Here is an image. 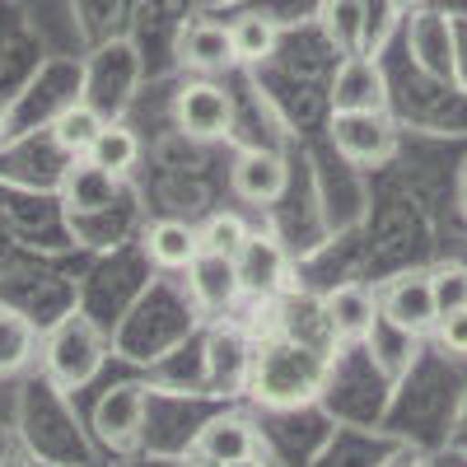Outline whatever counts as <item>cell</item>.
I'll list each match as a JSON object with an SVG mask.
<instances>
[{
    "label": "cell",
    "mask_w": 467,
    "mask_h": 467,
    "mask_svg": "<svg viewBox=\"0 0 467 467\" xmlns=\"http://www.w3.org/2000/svg\"><path fill=\"white\" fill-rule=\"evenodd\" d=\"M244 388L271 411L308 407L327 388V356L318 346L281 332V337L253 346V365H248V383Z\"/></svg>",
    "instance_id": "1"
},
{
    "label": "cell",
    "mask_w": 467,
    "mask_h": 467,
    "mask_svg": "<svg viewBox=\"0 0 467 467\" xmlns=\"http://www.w3.org/2000/svg\"><path fill=\"white\" fill-rule=\"evenodd\" d=\"M43 369L57 388H66V393H75V388L94 383V374L103 369V337L89 318L70 314L61 318L47 341H43Z\"/></svg>",
    "instance_id": "2"
},
{
    "label": "cell",
    "mask_w": 467,
    "mask_h": 467,
    "mask_svg": "<svg viewBox=\"0 0 467 467\" xmlns=\"http://www.w3.org/2000/svg\"><path fill=\"white\" fill-rule=\"evenodd\" d=\"M379 318L411 337H431L440 323V308L431 295V271H402L379 290Z\"/></svg>",
    "instance_id": "3"
},
{
    "label": "cell",
    "mask_w": 467,
    "mask_h": 467,
    "mask_svg": "<svg viewBox=\"0 0 467 467\" xmlns=\"http://www.w3.org/2000/svg\"><path fill=\"white\" fill-rule=\"evenodd\" d=\"M145 407H150L145 383H117V388H108V393L94 402V435L108 449H117V453L136 449L140 431H145Z\"/></svg>",
    "instance_id": "4"
},
{
    "label": "cell",
    "mask_w": 467,
    "mask_h": 467,
    "mask_svg": "<svg viewBox=\"0 0 467 467\" xmlns=\"http://www.w3.org/2000/svg\"><path fill=\"white\" fill-rule=\"evenodd\" d=\"M332 112H388V80L369 52H346L327 89Z\"/></svg>",
    "instance_id": "5"
},
{
    "label": "cell",
    "mask_w": 467,
    "mask_h": 467,
    "mask_svg": "<svg viewBox=\"0 0 467 467\" xmlns=\"http://www.w3.org/2000/svg\"><path fill=\"white\" fill-rule=\"evenodd\" d=\"M332 145L350 164H383L398 145L388 112H332Z\"/></svg>",
    "instance_id": "6"
},
{
    "label": "cell",
    "mask_w": 467,
    "mask_h": 467,
    "mask_svg": "<svg viewBox=\"0 0 467 467\" xmlns=\"http://www.w3.org/2000/svg\"><path fill=\"white\" fill-rule=\"evenodd\" d=\"M173 122L192 140H220L234 127V99L220 85H211V80L182 85L178 99H173Z\"/></svg>",
    "instance_id": "7"
},
{
    "label": "cell",
    "mask_w": 467,
    "mask_h": 467,
    "mask_svg": "<svg viewBox=\"0 0 467 467\" xmlns=\"http://www.w3.org/2000/svg\"><path fill=\"white\" fill-rule=\"evenodd\" d=\"M234 266H239L244 295L253 299H276L290 285V257L271 234H248V244L234 253Z\"/></svg>",
    "instance_id": "8"
},
{
    "label": "cell",
    "mask_w": 467,
    "mask_h": 467,
    "mask_svg": "<svg viewBox=\"0 0 467 467\" xmlns=\"http://www.w3.org/2000/svg\"><path fill=\"white\" fill-rule=\"evenodd\" d=\"M229 187H234V197L248 202V206H271V202L285 197L290 164L276 150H244L229 169Z\"/></svg>",
    "instance_id": "9"
},
{
    "label": "cell",
    "mask_w": 467,
    "mask_h": 467,
    "mask_svg": "<svg viewBox=\"0 0 467 467\" xmlns=\"http://www.w3.org/2000/svg\"><path fill=\"white\" fill-rule=\"evenodd\" d=\"M323 323H327V337L341 341V346L365 341L379 323V295L360 281L337 285L332 295H323Z\"/></svg>",
    "instance_id": "10"
},
{
    "label": "cell",
    "mask_w": 467,
    "mask_h": 467,
    "mask_svg": "<svg viewBox=\"0 0 467 467\" xmlns=\"http://www.w3.org/2000/svg\"><path fill=\"white\" fill-rule=\"evenodd\" d=\"M187 290L206 314H229L244 299L239 266H234V257H220V253H197V262L187 266Z\"/></svg>",
    "instance_id": "11"
},
{
    "label": "cell",
    "mask_w": 467,
    "mask_h": 467,
    "mask_svg": "<svg viewBox=\"0 0 467 467\" xmlns=\"http://www.w3.org/2000/svg\"><path fill=\"white\" fill-rule=\"evenodd\" d=\"M257 449H262V440H257V425H253L248 416H234V411H224V416L206 420L202 431H197L192 458L206 462V467H215V462L248 458V453H257Z\"/></svg>",
    "instance_id": "12"
},
{
    "label": "cell",
    "mask_w": 467,
    "mask_h": 467,
    "mask_svg": "<svg viewBox=\"0 0 467 467\" xmlns=\"http://www.w3.org/2000/svg\"><path fill=\"white\" fill-rule=\"evenodd\" d=\"M407 43H411V57H416L420 70L440 75V80H449V75H453V28H449L444 15H431V10L411 15Z\"/></svg>",
    "instance_id": "13"
},
{
    "label": "cell",
    "mask_w": 467,
    "mask_h": 467,
    "mask_svg": "<svg viewBox=\"0 0 467 467\" xmlns=\"http://www.w3.org/2000/svg\"><path fill=\"white\" fill-rule=\"evenodd\" d=\"M145 253L160 271H187L202 253V239H197V224L187 220H154L145 229Z\"/></svg>",
    "instance_id": "14"
},
{
    "label": "cell",
    "mask_w": 467,
    "mask_h": 467,
    "mask_svg": "<svg viewBox=\"0 0 467 467\" xmlns=\"http://www.w3.org/2000/svg\"><path fill=\"white\" fill-rule=\"evenodd\" d=\"M182 66H192V70H202V75H215V70H224V66H234V47H229V24H211V19H202V24H192L187 33H182Z\"/></svg>",
    "instance_id": "15"
},
{
    "label": "cell",
    "mask_w": 467,
    "mask_h": 467,
    "mask_svg": "<svg viewBox=\"0 0 467 467\" xmlns=\"http://www.w3.org/2000/svg\"><path fill=\"white\" fill-rule=\"evenodd\" d=\"M323 33L337 52H365L369 43V5L365 0H323Z\"/></svg>",
    "instance_id": "16"
},
{
    "label": "cell",
    "mask_w": 467,
    "mask_h": 467,
    "mask_svg": "<svg viewBox=\"0 0 467 467\" xmlns=\"http://www.w3.org/2000/svg\"><path fill=\"white\" fill-rule=\"evenodd\" d=\"M229 47H234V61L239 66H262L281 47V24L266 15H239L229 24Z\"/></svg>",
    "instance_id": "17"
},
{
    "label": "cell",
    "mask_w": 467,
    "mask_h": 467,
    "mask_svg": "<svg viewBox=\"0 0 467 467\" xmlns=\"http://www.w3.org/2000/svg\"><path fill=\"white\" fill-rule=\"evenodd\" d=\"M89 169L94 173H103L108 182L112 178H127L136 164H140V140H136V131H127V127H108L103 122V131L94 136V145H89Z\"/></svg>",
    "instance_id": "18"
},
{
    "label": "cell",
    "mask_w": 467,
    "mask_h": 467,
    "mask_svg": "<svg viewBox=\"0 0 467 467\" xmlns=\"http://www.w3.org/2000/svg\"><path fill=\"white\" fill-rule=\"evenodd\" d=\"M206 360H211V374L224 379L229 388L248 383V365H253V341L239 332V327H220L211 332L206 341Z\"/></svg>",
    "instance_id": "19"
},
{
    "label": "cell",
    "mask_w": 467,
    "mask_h": 467,
    "mask_svg": "<svg viewBox=\"0 0 467 467\" xmlns=\"http://www.w3.org/2000/svg\"><path fill=\"white\" fill-rule=\"evenodd\" d=\"M99 131H103V117H99L89 103H66V108L52 117V140H57L61 154H70V160H85Z\"/></svg>",
    "instance_id": "20"
},
{
    "label": "cell",
    "mask_w": 467,
    "mask_h": 467,
    "mask_svg": "<svg viewBox=\"0 0 467 467\" xmlns=\"http://www.w3.org/2000/svg\"><path fill=\"white\" fill-rule=\"evenodd\" d=\"M37 350V332L19 308H0V374H19Z\"/></svg>",
    "instance_id": "21"
},
{
    "label": "cell",
    "mask_w": 467,
    "mask_h": 467,
    "mask_svg": "<svg viewBox=\"0 0 467 467\" xmlns=\"http://www.w3.org/2000/svg\"><path fill=\"white\" fill-rule=\"evenodd\" d=\"M248 220L239 211H215L206 215V224H197V239H202V253H220V257H234L244 244H248Z\"/></svg>",
    "instance_id": "22"
},
{
    "label": "cell",
    "mask_w": 467,
    "mask_h": 467,
    "mask_svg": "<svg viewBox=\"0 0 467 467\" xmlns=\"http://www.w3.org/2000/svg\"><path fill=\"white\" fill-rule=\"evenodd\" d=\"M431 295H435L440 318L453 314V308H467V266H462V262L435 266V271H431Z\"/></svg>",
    "instance_id": "23"
},
{
    "label": "cell",
    "mask_w": 467,
    "mask_h": 467,
    "mask_svg": "<svg viewBox=\"0 0 467 467\" xmlns=\"http://www.w3.org/2000/svg\"><path fill=\"white\" fill-rule=\"evenodd\" d=\"M449 356H458V360H467V308H453V314H444L440 323H435V332H431Z\"/></svg>",
    "instance_id": "24"
},
{
    "label": "cell",
    "mask_w": 467,
    "mask_h": 467,
    "mask_svg": "<svg viewBox=\"0 0 467 467\" xmlns=\"http://www.w3.org/2000/svg\"><path fill=\"white\" fill-rule=\"evenodd\" d=\"M379 467H420V458H416L411 449H398V453H388Z\"/></svg>",
    "instance_id": "25"
},
{
    "label": "cell",
    "mask_w": 467,
    "mask_h": 467,
    "mask_svg": "<svg viewBox=\"0 0 467 467\" xmlns=\"http://www.w3.org/2000/svg\"><path fill=\"white\" fill-rule=\"evenodd\" d=\"M383 5H388V15H416L425 0H383Z\"/></svg>",
    "instance_id": "26"
},
{
    "label": "cell",
    "mask_w": 467,
    "mask_h": 467,
    "mask_svg": "<svg viewBox=\"0 0 467 467\" xmlns=\"http://www.w3.org/2000/svg\"><path fill=\"white\" fill-rule=\"evenodd\" d=\"M215 467H266L262 453H248V458H234V462H215Z\"/></svg>",
    "instance_id": "27"
},
{
    "label": "cell",
    "mask_w": 467,
    "mask_h": 467,
    "mask_svg": "<svg viewBox=\"0 0 467 467\" xmlns=\"http://www.w3.org/2000/svg\"><path fill=\"white\" fill-rule=\"evenodd\" d=\"M0 467H28V458H19V453H5V458H0Z\"/></svg>",
    "instance_id": "28"
}]
</instances>
